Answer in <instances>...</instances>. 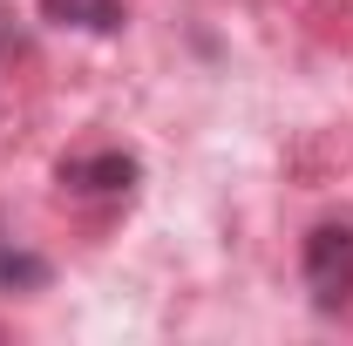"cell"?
Instances as JSON below:
<instances>
[{"instance_id":"cell-1","label":"cell","mask_w":353,"mask_h":346,"mask_svg":"<svg viewBox=\"0 0 353 346\" xmlns=\"http://www.w3.org/2000/svg\"><path fill=\"white\" fill-rule=\"evenodd\" d=\"M306 285L326 305L353 299V224H319L306 238Z\"/></svg>"},{"instance_id":"cell-2","label":"cell","mask_w":353,"mask_h":346,"mask_svg":"<svg viewBox=\"0 0 353 346\" xmlns=\"http://www.w3.org/2000/svg\"><path fill=\"white\" fill-rule=\"evenodd\" d=\"M41 14L54 28H88V34H116L123 28V7L116 0H41Z\"/></svg>"},{"instance_id":"cell-3","label":"cell","mask_w":353,"mask_h":346,"mask_svg":"<svg viewBox=\"0 0 353 346\" xmlns=\"http://www.w3.org/2000/svg\"><path fill=\"white\" fill-rule=\"evenodd\" d=\"M61 183H75V190H130V183H136V156H88V163H61Z\"/></svg>"},{"instance_id":"cell-4","label":"cell","mask_w":353,"mask_h":346,"mask_svg":"<svg viewBox=\"0 0 353 346\" xmlns=\"http://www.w3.org/2000/svg\"><path fill=\"white\" fill-rule=\"evenodd\" d=\"M0 285H48V258H34V252H0Z\"/></svg>"}]
</instances>
